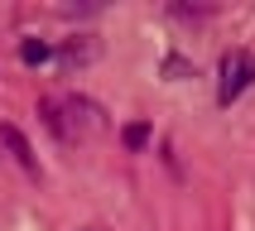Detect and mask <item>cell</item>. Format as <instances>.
Returning <instances> with one entry per match:
<instances>
[{
    "mask_svg": "<svg viewBox=\"0 0 255 231\" xmlns=\"http://www.w3.org/2000/svg\"><path fill=\"white\" fill-rule=\"evenodd\" d=\"M39 116H43V125L53 130L63 144L92 140V135L106 130V111H101L92 97H77V92H68V97H43Z\"/></svg>",
    "mask_w": 255,
    "mask_h": 231,
    "instance_id": "cell-1",
    "label": "cell"
},
{
    "mask_svg": "<svg viewBox=\"0 0 255 231\" xmlns=\"http://www.w3.org/2000/svg\"><path fill=\"white\" fill-rule=\"evenodd\" d=\"M48 58H53V48H48L43 39H24L19 43V63H24V68H43Z\"/></svg>",
    "mask_w": 255,
    "mask_h": 231,
    "instance_id": "cell-6",
    "label": "cell"
},
{
    "mask_svg": "<svg viewBox=\"0 0 255 231\" xmlns=\"http://www.w3.org/2000/svg\"><path fill=\"white\" fill-rule=\"evenodd\" d=\"M251 82H255V53L251 48L222 53V63H217V106H231Z\"/></svg>",
    "mask_w": 255,
    "mask_h": 231,
    "instance_id": "cell-2",
    "label": "cell"
},
{
    "mask_svg": "<svg viewBox=\"0 0 255 231\" xmlns=\"http://www.w3.org/2000/svg\"><path fill=\"white\" fill-rule=\"evenodd\" d=\"M0 144L10 149V159H14V164H19V169L29 173V178H43V169H39V154H34V144L24 140V130H19V125L0 120Z\"/></svg>",
    "mask_w": 255,
    "mask_h": 231,
    "instance_id": "cell-3",
    "label": "cell"
},
{
    "mask_svg": "<svg viewBox=\"0 0 255 231\" xmlns=\"http://www.w3.org/2000/svg\"><path fill=\"white\" fill-rule=\"evenodd\" d=\"M164 72H169V77H178V72H188V63H183V58H169V63H164Z\"/></svg>",
    "mask_w": 255,
    "mask_h": 231,
    "instance_id": "cell-7",
    "label": "cell"
},
{
    "mask_svg": "<svg viewBox=\"0 0 255 231\" xmlns=\"http://www.w3.org/2000/svg\"><path fill=\"white\" fill-rule=\"evenodd\" d=\"M92 58H97V39H92V34H72V39L58 48V63H63V68H87Z\"/></svg>",
    "mask_w": 255,
    "mask_h": 231,
    "instance_id": "cell-4",
    "label": "cell"
},
{
    "mask_svg": "<svg viewBox=\"0 0 255 231\" xmlns=\"http://www.w3.org/2000/svg\"><path fill=\"white\" fill-rule=\"evenodd\" d=\"M149 140H154L149 120H130V125H121V144H126L130 154H144V149H149Z\"/></svg>",
    "mask_w": 255,
    "mask_h": 231,
    "instance_id": "cell-5",
    "label": "cell"
}]
</instances>
